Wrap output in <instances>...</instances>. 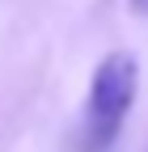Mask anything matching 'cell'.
<instances>
[{
    "instance_id": "1",
    "label": "cell",
    "mask_w": 148,
    "mask_h": 152,
    "mask_svg": "<svg viewBox=\"0 0 148 152\" xmlns=\"http://www.w3.org/2000/svg\"><path fill=\"white\" fill-rule=\"evenodd\" d=\"M140 97V59L131 51H110L89 76L81 114V152H110L119 144L127 114Z\"/></svg>"
},
{
    "instance_id": "2",
    "label": "cell",
    "mask_w": 148,
    "mask_h": 152,
    "mask_svg": "<svg viewBox=\"0 0 148 152\" xmlns=\"http://www.w3.org/2000/svg\"><path fill=\"white\" fill-rule=\"evenodd\" d=\"M127 4H131L136 13H148V0H127Z\"/></svg>"
}]
</instances>
